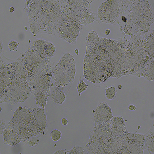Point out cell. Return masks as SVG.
Returning a JSON list of instances; mask_svg holds the SVG:
<instances>
[{"label":"cell","mask_w":154,"mask_h":154,"mask_svg":"<svg viewBox=\"0 0 154 154\" xmlns=\"http://www.w3.org/2000/svg\"><path fill=\"white\" fill-rule=\"evenodd\" d=\"M75 64L73 56L69 53L63 55L60 62L52 72L55 85L64 87L73 83L76 73Z\"/></svg>","instance_id":"6da1fadb"},{"label":"cell","mask_w":154,"mask_h":154,"mask_svg":"<svg viewBox=\"0 0 154 154\" xmlns=\"http://www.w3.org/2000/svg\"><path fill=\"white\" fill-rule=\"evenodd\" d=\"M120 6L117 1H108L99 7L98 15L99 20L107 23H118Z\"/></svg>","instance_id":"7a4b0ae2"},{"label":"cell","mask_w":154,"mask_h":154,"mask_svg":"<svg viewBox=\"0 0 154 154\" xmlns=\"http://www.w3.org/2000/svg\"><path fill=\"white\" fill-rule=\"evenodd\" d=\"M94 122L97 124L109 122L113 117L111 108L106 102H100L98 106L93 111Z\"/></svg>","instance_id":"3957f363"},{"label":"cell","mask_w":154,"mask_h":154,"mask_svg":"<svg viewBox=\"0 0 154 154\" xmlns=\"http://www.w3.org/2000/svg\"><path fill=\"white\" fill-rule=\"evenodd\" d=\"M72 83L64 87H58L52 83L49 96L52 103L55 105L62 104L66 99L67 94Z\"/></svg>","instance_id":"277c9868"},{"label":"cell","mask_w":154,"mask_h":154,"mask_svg":"<svg viewBox=\"0 0 154 154\" xmlns=\"http://www.w3.org/2000/svg\"><path fill=\"white\" fill-rule=\"evenodd\" d=\"M4 144L15 146L21 141L19 135L17 132L8 128H5L3 133Z\"/></svg>","instance_id":"5b68a950"},{"label":"cell","mask_w":154,"mask_h":154,"mask_svg":"<svg viewBox=\"0 0 154 154\" xmlns=\"http://www.w3.org/2000/svg\"><path fill=\"white\" fill-rule=\"evenodd\" d=\"M145 142L144 149L147 150L150 154L154 153V125L146 134L144 135Z\"/></svg>","instance_id":"8992f818"},{"label":"cell","mask_w":154,"mask_h":154,"mask_svg":"<svg viewBox=\"0 0 154 154\" xmlns=\"http://www.w3.org/2000/svg\"><path fill=\"white\" fill-rule=\"evenodd\" d=\"M35 100L36 101V105L40 108H44L47 102V97L49 95L47 92L40 91L34 92Z\"/></svg>","instance_id":"52a82bcc"},{"label":"cell","mask_w":154,"mask_h":154,"mask_svg":"<svg viewBox=\"0 0 154 154\" xmlns=\"http://www.w3.org/2000/svg\"><path fill=\"white\" fill-rule=\"evenodd\" d=\"M116 85L115 84L111 88H108L106 86V89L105 90V96L108 100H112L116 99V93L118 91Z\"/></svg>","instance_id":"ba28073f"},{"label":"cell","mask_w":154,"mask_h":154,"mask_svg":"<svg viewBox=\"0 0 154 154\" xmlns=\"http://www.w3.org/2000/svg\"><path fill=\"white\" fill-rule=\"evenodd\" d=\"M56 47L54 46L52 43L46 41V56L48 59L49 58L54 56Z\"/></svg>","instance_id":"9c48e42d"},{"label":"cell","mask_w":154,"mask_h":154,"mask_svg":"<svg viewBox=\"0 0 154 154\" xmlns=\"http://www.w3.org/2000/svg\"><path fill=\"white\" fill-rule=\"evenodd\" d=\"M88 153L85 147H81L79 146H75L74 148L69 151H67V154H85Z\"/></svg>","instance_id":"30bf717a"},{"label":"cell","mask_w":154,"mask_h":154,"mask_svg":"<svg viewBox=\"0 0 154 154\" xmlns=\"http://www.w3.org/2000/svg\"><path fill=\"white\" fill-rule=\"evenodd\" d=\"M39 136H33V137H30V138L26 140L24 142L26 144H27L29 146H32V147H36V146L38 145L39 143Z\"/></svg>","instance_id":"8fae6325"},{"label":"cell","mask_w":154,"mask_h":154,"mask_svg":"<svg viewBox=\"0 0 154 154\" xmlns=\"http://www.w3.org/2000/svg\"><path fill=\"white\" fill-rule=\"evenodd\" d=\"M88 85L84 82L83 80L81 78H80L79 82L78 83V84L77 85V90L78 91V92L79 94V96H80V94L85 91L87 89Z\"/></svg>","instance_id":"7c38bea8"},{"label":"cell","mask_w":154,"mask_h":154,"mask_svg":"<svg viewBox=\"0 0 154 154\" xmlns=\"http://www.w3.org/2000/svg\"><path fill=\"white\" fill-rule=\"evenodd\" d=\"M61 132L57 130H54L50 133V137L52 140L54 141H58L61 137Z\"/></svg>","instance_id":"4fadbf2b"},{"label":"cell","mask_w":154,"mask_h":154,"mask_svg":"<svg viewBox=\"0 0 154 154\" xmlns=\"http://www.w3.org/2000/svg\"><path fill=\"white\" fill-rule=\"evenodd\" d=\"M19 43H17L16 41L11 40L9 43L8 47L10 51H17V47Z\"/></svg>","instance_id":"5bb4252c"},{"label":"cell","mask_w":154,"mask_h":154,"mask_svg":"<svg viewBox=\"0 0 154 154\" xmlns=\"http://www.w3.org/2000/svg\"><path fill=\"white\" fill-rule=\"evenodd\" d=\"M67 152V151H66V150H57L54 154H66Z\"/></svg>","instance_id":"9a60e30c"},{"label":"cell","mask_w":154,"mask_h":154,"mask_svg":"<svg viewBox=\"0 0 154 154\" xmlns=\"http://www.w3.org/2000/svg\"><path fill=\"white\" fill-rule=\"evenodd\" d=\"M128 108L130 111H135V110L137 109L136 107L135 106H134V105H133V104H130V105H129Z\"/></svg>","instance_id":"2e32d148"},{"label":"cell","mask_w":154,"mask_h":154,"mask_svg":"<svg viewBox=\"0 0 154 154\" xmlns=\"http://www.w3.org/2000/svg\"><path fill=\"white\" fill-rule=\"evenodd\" d=\"M62 123L63 125H66L68 124V120L65 118H63L62 119Z\"/></svg>","instance_id":"e0dca14e"},{"label":"cell","mask_w":154,"mask_h":154,"mask_svg":"<svg viewBox=\"0 0 154 154\" xmlns=\"http://www.w3.org/2000/svg\"><path fill=\"white\" fill-rule=\"evenodd\" d=\"M121 20H122V22L123 23H127V19L124 15L121 16Z\"/></svg>","instance_id":"ac0fdd59"},{"label":"cell","mask_w":154,"mask_h":154,"mask_svg":"<svg viewBox=\"0 0 154 154\" xmlns=\"http://www.w3.org/2000/svg\"><path fill=\"white\" fill-rule=\"evenodd\" d=\"M111 34V30L109 29H106L105 30V34L106 36H108Z\"/></svg>","instance_id":"d6986e66"},{"label":"cell","mask_w":154,"mask_h":154,"mask_svg":"<svg viewBox=\"0 0 154 154\" xmlns=\"http://www.w3.org/2000/svg\"><path fill=\"white\" fill-rule=\"evenodd\" d=\"M15 9L13 7H11L10 9H9V11L11 13H13L15 11Z\"/></svg>","instance_id":"ffe728a7"},{"label":"cell","mask_w":154,"mask_h":154,"mask_svg":"<svg viewBox=\"0 0 154 154\" xmlns=\"http://www.w3.org/2000/svg\"><path fill=\"white\" fill-rule=\"evenodd\" d=\"M75 52L77 55H79V50L78 49H75Z\"/></svg>","instance_id":"44dd1931"},{"label":"cell","mask_w":154,"mask_h":154,"mask_svg":"<svg viewBox=\"0 0 154 154\" xmlns=\"http://www.w3.org/2000/svg\"><path fill=\"white\" fill-rule=\"evenodd\" d=\"M122 88V85L121 84H119V85L118 86V90H121Z\"/></svg>","instance_id":"7402d4cb"},{"label":"cell","mask_w":154,"mask_h":154,"mask_svg":"<svg viewBox=\"0 0 154 154\" xmlns=\"http://www.w3.org/2000/svg\"><path fill=\"white\" fill-rule=\"evenodd\" d=\"M25 28L26 30H28V29H27V27H25Z\"/></svg>","instance_id":"603a6c76"}]
</instances>
